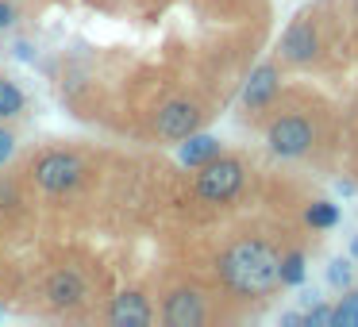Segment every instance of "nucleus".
<instances>
[{
    "label": "nucleus",
    "mask_w": 358,
    "mask_h": 327,
    "mask_svg": "<svg viewBox=\"0 0 358 327\" xmlns=\"http://www.w3.org/2000/svg\"><path fill=\"white\" fill-rule=\"evenodd\" d=\"M278 277H281V285H304V254L301 250H293V254L281 258Z\"/></svg>",
    "instance_id": "14"
},
{
    "label": "nucleus",
    "mask_w": 358,
    "mask_h": 327,
    "mask_svg": "<svg viewBox=\"0 0 358 327\" xmlns=\"http://www.w3.org/2000/svg\"><path fill=\"white\" fill-rule=\"evenodd\" d=\"M266 139H270V150L278 158H301L312 150L316 135H312V124L304 116H281V119H273Z\"/></svg>",
    "instance_id": "4"
},
{
    "label": "nucleus",
    "mask_w": 358,
    "mask_h": 327,
    "mask_svg": "<svg viewBox=\"0 0 358 327\" xmlns=\"http://www.w3.org/2000/svg\"><path fill=\"white\" fill-rule=\"evenodd\" d=\"M350 254L358 258V235H355V239H350Z\"/></svg>",
    "instance_id": "20"
},
{
    "label": "nucleus",
    "mask_w": 358,
    "mask_h": 327,
    "mask_svg": "<svg viewBox=\"0 0 358 327\" xmlns=\"http://www.w3.org/2000/svg\"><path fill=\"white\" fill-rule=\"evenodd\" d=\"M24 112V93H20L16 81L8 78H0V119H12Z\"/></svg>",
    "instance_id": "13"
},
{
    "label": "nucleus",
    "mask_w": 358,
    "mask_h": 327,
    "mask_svg": "<svg viewBox=\"0 0 358 327\" xmlns=\"http://www.w3.org/2000/svg\"><path fill=\"white\" fill-rule=\"evenodd\" d=\"M162 319L170 327H201L204 324L201 293H193V289H178V293H170L166 304H162Z\"/></svg>",
    "instance_id": "6"
},
{
    "label": "nucleus",
    "mask_w": 358,
    "mask_h": 327,
    "mask_svg": "<svg viewBox=\"0 0 358 327\" xmlns=\"http://www.w3.org/2000/svg\"><path fill=\"white\" fill-rule=\"evenodd\" d=\"M273 96H278V70L273 66H258L250 73V81L243 85V101H247V108H266Z\"/></svg>",
    "instance_id": "10"
},
{
    "label": "nucleus",
    "mask_w": 358,
    "mask_h": 327,
    "mask_svg": "<svg viewBox=\"0 0 358 327\" xmlns=\"http://www.w3.org/2000/svg\"><path fill=\"white\" fill-rule=\"evenodd\" d=\"M281 54L289 58L293 66H304L320 54V39H316V27L308 20H296L285 35H281Z\"/></svg>",
    "instance_id": "7"
},
{
    "label": "nucleus",
    "mask_w": 358,
    "mask_h": 327,
    "mask_svg": "<svg viewBox=\"0 0 358 327\" xmlns=\"http://www.w3.org/2000/svg\"><path fill=\"white\" fill-rule=\"evenodd\" d=\"M278 266H281V254L273 250V242L243 239V242H235V247H227L224 254H220L216 270H220V277H224L227 289H235V293H243V296H262V293H270L273 285H281Z\"/></svg>",
    "instance_id": "1"
},
{
    "label": "nucleus",
    "mask_w": 358,
    "mask_h": 327,
    "mask_svg": "<svg viewBox=\"0 0 358 327\" xmlns=\"http://www.w3.org/2000/svg\"><path fill=\"white\" fill-rule=\"evenodd\" d=\"M220 154V139H212V135H185V143H181L178 158L181 166H193V170H201L204 162H212V158Z\"/></svg>",
    "instance_id": "11"
},
{
    "label": "nucleus",
    "mask_w": 358,
    "mask_h": 327,
    "mask_svg": "<svg viewBox=\"0 0 358 327\" xmlns=\"http://www.w3.org/2000/svg\"><path fill=\"white\" fill-rule=\"evenodd\" d=\"M12 154H16V139H12V131H4V127H0V166L8 162Z\"/></svg>",
    "instance_id": "18"
},
{
    "label": "nucleus",
    "mask_w": 358,
    "mask_h": 327,
    "mask_svg": "<svg viewBox=\"0 0 358 327\" xmlns=\"http://www.w3.org/2000/svg\"><path fill=\"white\" fill-rule=\"evenodd\" d=\"M16 24V8H12L8 0H0V31H4V27H12Z\"/></svg>",
    "instance_id": "19"
},
{
    "label": "nucleus",
    "mask_w": 358,
    "mask_h": 327,
    "mask_svg": "<svg viewBox=\"0 0 358 327\" xmlns=\"http://www.w3.org/2000/svg\"><path fill=\"white\" fill-rule=\"evenodd\" d=\"M304 219H308V227H316V231H327V227L339 224V204H331V201H312L308 208H304Z\"/></svg>",
    "instance_id": "12"
},
{
    "label": "nucleus",
    "mask_w": 358,
    "mask_h": 327,
    "mask_svg": "<svg viewBox=\"0 0 358 327\" xmlns=\"http://www.w3.org/2000/svg\"><path fill=\"white\" fill-rule=\"evenodd\" d=\"M196 124H201V112H196V104H189V101H170L155 119L158 135L170 139V143H181L185 135H193Z\"/></svg>",
    "instance_id": "5"
},
{
    "label": "nucleus",
    "mask_w": 358,
    "mask_h": 327,
    "mask_svg": "<svg viewBox=\"0 0 358 327\" xmlns=\"http://www.w3.org/2000/svg\"><path fill=\"white\" fill-rule=\"evenodd\" d=\"M47 300L55 308H78L85 300V281H81L78 270H58L55 277L47 281Z\"/></svg>",
    "instance_id": "8"
},
{
    "label": "nucleus",
    "mask_w": 358,
    "mask_h": 327,
    "mask_svg": "<svg viewBox=\"0 0 358 327\" xmlns=\"http://www.w3.org/2000/svg\"><path fill=\"white\" fill-rule=\"evenodd\" d=\"M243 189V166L235 158H212V162L201 166L196 173V196L201 201H212V204H224L231 201L235 193Z\"/></svg>",
    "instance_id": "2"
},
{
    "label": "nucleus",
    "mask_w": 358,
    "mask_h": 327,
    "mask_svg": "<svg viewBox=\"0 0 358 327\" xmlns=\"http://www.w3.org/2000/svg\"><path fill=\"white\" fill-rule=\"evenodd\" d=\"M331 324L335 327H358V293H347L339 304L331 308Z\"/></svg>",
    "instance_id": "15"
},
{
    "label": "nucleus",
    "mask_w": 358,
    "mask_h": 327,
    "mask_svg": "<svg viewBox=\"0 0 358 327\" xmlns=\"http://www.w3.org/2000/svg\"><path fill=\"white\" fill-rule=\"evenodd\" d=\"M304 324H308V327H327V324H331V308H327V304H316V308L304 316Z\"/></svg>",
    "instance_id": "17"
},
{
    "label": "nucleus",
    "mask_w": 358,
    "mask_h": 327,
    "mask_svg": "<svg viewBox=\"0 0 358 327\" xmlns=\"http://www.w3.org/2000/svg\"><path fill=\"white\" fill-rule=\"evenodd\" d=\"M327 285H335V289H347L350 285V262H347V258H335V262H331V270H327Z\"/></svg>",
    "instance_id": "16"
},
{
    "label": "nucleus",
    "mask_w": 358,
    "mask_h": 327,
    "mask_svg": "<svg viewBox=\"0 0 358 327\" xmlns=\"http://www.w3.org/2000/svg\"><path fill=\"white\" fill-rule=\"evenodd\" d=\"M35 185L43 189V193H66V189H73L81 181V173H85V166H81L78 154H66V150H50V154H43L39 162H35Z\"/></svg>",
    "instance_id": "3"
},
{
    "label": "nucleus",
    "mask_w": 358,
    "mask_h": 327,
    "mask_svg": "<svg viewBox=\"0 0 358 327\" xmlns=\"http://www.w3.org/2000/svg\"><path fill=\"white\" fill-rule=\"evenodd\" d=\"M108 319L116 327H147L150 324V304L143 293H120L108 308Z\"/></svg>",
    "instance_id": "9"
}]
</instances>
